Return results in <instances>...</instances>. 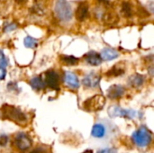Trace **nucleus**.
<instances>
[{"label":"nucleus","instance_id":"obj_1","mask_svg":"<svg viewBox=\"0 0 154 153\" xmlns=\"http://www.w3.org/2000/svg\"><path fill=\"white\" fill-rule=\"evenodd\" d=\"M116 128L111 123L106 121L98 122L94 124L91 135L98 140H109L116 135Z\"/></svg>","mask_w":154,"mask_h":153},{"label":"nucleus","instance_id":"obj_2","mask_svg":"<svg viewBox=\"0 0 154 153\" xmlns=\"http://www.w3.org/2000/svg\"><path fill=\"white\" fill-rule=\"evenodd\" d=\"M2 115L5 119L13 121L20 125H24L27 123V117L24 113L14 106L4 105L2 107Z\"/></svg>","mask_w":154,"mask_h":153},{"label":"nucleus","instance_id":"obj_3","mask_svg":"<svg viewBox=\"0 0 154 153\" xmlns=\"http://www.w3.org/2000/svg\"><path fill=\"white\" fill-rule=\"evenodd\" d=\"M132 140L139 148H145L152 142V133L145 126H142L133 133Z\"/></svg>","mask_w":154,"mask_h":153},{"label":"nucleus","instance_id":"obj_4","mask_svg":"<svg viewBox=\"0 0 154 153\" xmlns=\"http://www.w3.org/2000/svg\"><path fill=\"white\" fill-rule=\"evenodd\" d=\"M55 13L58 18L63 22H68L72 18V9L67 0H58L55 5Z\"/></svg>","mask_w":154,"mask_h":153},{"label":"nucleus","instance_id":"obj_5","mask_svg":"<svg viewBox=\"0 0 154 153\" xmlns=\"http://www.w3.org/2000/svg\"><path fill=\"white\" fill-rule=\"evenodd\" d=\"M106 104V98L101 95H96L85 101L83 106L88 112H96L101 110Z\"/></svg>","mask_w":154,"mask_h":153},{"label":"nucleus","instance_id":"obj_6","mask_svg":"<svg viewBox=\"0 0 154 153\" xmlns=\"http://www.w3.org/2000/svg\"><path fill=\"white\" fill-rule=\"evenodd\" d=\"M108 115L111 117H125L128 119H132L136 117V112L134 110L123 109L120 106H113L108 109Z\"/></svg>","mask_w":154,"mask_h":153},{"label":"nucleus","instance_id":"obj_7","mask_svg":"<svg viewBox=\"0 0 154 153\" xmlns=\"http://www.w3.org/2000/svg\"><path fill=\"white\" fill-rule=\"evenodd\" d=\"M14 144L20 151H25L32 147V142L27 134L20 133L14 137Z\"/></svg>","mask_w":154,"mask_h":153},{"label":"nucleus","instance_id":"obj_8","mask_svg":"<svg viewBox=\"0 0 154 153\" xmlns=\"http://www.w3.org/2000/svg\"><path fill=\"white\" fill-rule=\"evenodd\" d=\"M45 83L46 85L52 88L57 89L59 87V76L53 70H49L45 74Z\"/></svg>","mask_w":154,"mask_h":153},{"label":"nucleus","instance_id":"obj_9","mask_svg":"<svg viewBox=\"0 0 154 153\" xmlns=\"http://www.w3.org/2000/svg\"><path fill=\"white\" fill-rule=\"evenodd\" d=\"M100 81V77L97 74H89L88 76H86L83 79V85L87 87H90V88H95L98 86Z\"/></svg>","mask_w":154,"mask_h":153},{"label":"nucleus","instance_id":"obj_10","mask_svg":"<svg viewBox=\"0 0 154 153\" xmlns=\"http://www.w3.org/2000/svg\"><path fill=\"white\" fill-rule=\"evenodd\" d=\"M125 93L124 87L120 85H114L110 87L107 90V96L111 99H117L121 97Z\"/></svg>","mask_w":154,"mask_h":153},{"label":"nucleus","instance_id":"obj_11","mask_svg":"<svg viewBox=\"0 0 154 153\" xmlns=\"http://www.w3.org/2000/svg\"><path fill=\"white\" fill-rule=\"evenodd\" d=\"M65 83L72 88H78L79 87V80L78 77L72 72H65L64 74Z\"/></svg>","mask_w":154,"mask_h":153},{"label":"nucleus","instance_id":"obj_12","mask_svg":"<svg viewBox=\"0 0 154 153\" xmlns=\"http://www.w3.org/2000/svg\"><path fill=\"white\" fill-rule=\"evenodd\" d=\"M85 60L88 64H90L92 66H98L101 64V62L103 60L101 56L95 51H90V52L87 53L85 55Z\"/></svg>","mask_w":154,"mask_h":153},{"label":"nucleus","instance_id":"obj_13","mask_svg":"<svg viewBox=\"0 0 154 153\" xmlns=\"http://www.w3.org/2000/svg\"><path fill=\"white\" fill-rule=\"evenodd\" d=\"M88 14V6L87 4L82 3L78 6V9L76 11V18L79 21H83L86 19Z\"/></svg>","mask_w":154,"mask_h":153},{"label":"nucleus","instance_id":"obj_14","mask_svg":"<svg viewBox=\"0 0 154 153\" xmlns=\"http://www.w3.org/2000/svg\"><path fill=\"white\" fill-rule=\"evenodd\" d=\"M118 52L111 48H106L101 51V58L104 60H112L118 57Z\"/></svg>","mask_w":154,"mask_h":153},{"label":"nucleus","instance_id":"obj_15","mask_svg":"<svg viewBox=\"0 0 154 153\" xmlns=\"http://www.w3.org/2000/svg\"><path fill=\"white\" fill-rule=\"evenodd\" d=\"M143 81H144V78L142 75H139V74H136V75H134L132 76L130 78H129V83L131 86L134 87H141L143 84Z\"/></svg>","mask_w":154,"mask_h":153},{"label":"nucleus","instance_id":"obj_16","mask_svg":"<svg viewBox=\"0 0 154 153\" xmlns=\"http://www.w3.org/2000/svg\"><path fill=\"white\" fill-rule=\"evenodd\" d=\"M30 85L32 88H34L36 90H41V89L44 88V86H45L44 82L39 77H35V78H32L30 81Z\"/></svg>","mask_w":154,"mask_h":153},{"label":"nucleus","instance_id":"obj_17","mask_svg":"<svg viewBox=\"0 0 154 153\" xmlns=\"http://www.w3.org/2000/svg\"><path fill=\"white\" fill-rule=\"evenodd\" d=\"M125 72V69L123 68L118 67V65H116L111 70H109L107 72V76H111V77H116V76H120L123 75Z\"/></svg>","mask_w":154,"mask_h":153},{"label":"nucleus","instance_id":"obj_18","mask_svg":"<svg viewBox=\"0 0 154 153\" xmlns=\"http://www.w3.org/2000/svg\"><path fill=\"white\" fill-rule=\"evenodd\" d=\"M122 12L125 17H131L132 15V6L128 2H124L122 5Z\"/></svg>","mask_w":154,"mask_h":153},{"label":"nucleus","instance_id":"obj_19","mask_svg":"<svg viewBox=\"0 0 154 153\" xmlns=\"http://www.w3.org/2000/svg\"><path fill=\"white\" fill-rule=\"evenodd\" d=\"M60 59L67 65H75L79 62V60L73 56H61Z\"/></svg>","mask_w":154,"mask_h":153},{"label":"nucleus","instance_id":"obj_20","mask_svg":"<svg viewBox=\"0 0 154 153\" xmlns=\"http://www.w3.org/2000/svg\"><path fill=\"white\" fill-rule=\"evenodd\" d=\"M23 44L27 48H34L37 45V42L33 38H32L30 36H27L23 40Z\"/></svg>","mask_w":154,"mask_h":153},{"label":"nucleus","instance_id":"obj_21","mask_svg":"<svg viewBox=\"0 0 154 153\" xmlns=\"http://www.w3.org/2000/svg\"><path fill=\"white\" fill-rule=\"evenodd\" d=\"M9 142V138L5 134H1L0 135V147L5 146Z\"/></svg>","mask_w":154,"mask_h":153},{"label":"nucleus","instance_id":"obj_22","mask_svg":"<svg viewBox=\"0 0 154 153\" xmlns=\"http://www.w3.org/2000/svg\"><path fill=\"white\" fill-rule=\"evenodd\" d=\"M7 65V60L5 56V54L3 53V51L0 50V67L5 68Z\"/></svg>","mask_w":154,"mask_h":153},{"label":"nucleus","instance_id":"obj_23","mask_svg":"<svg viewBox=\"0 0 154 153\" xmlns=\"http://www.w3.org/2000/svg\"><path fill=\"white\" fill-rule=\"evenodd\" d=\"M116 150L114 149V148H107V149H103V150H100L98 151L97 153H116Z\"/></svg>","mask_w":154,"mask_h":153},{"label":"nucleus","instance_id":"obj_24","mask_svg":"<svg viewBox=\"0 0 154 153\" xmlns=\"http://www.w3.org/2000/svg\"><path fill=\"white\" fill-rule=\"evenodd\" d=\"M30 153H47V151L44 148L38 147V148H35L34 150H32Z\"/></svg>","mask_w":154,"mask_h":153},{"label":"nucleus","instance_id":"obj_25","mask_svg":"<svg viewBox=\"0 0 154 153\" xmlns=\"http://www.w3.org/2000/svg\"><path fill=\"white\" fill-rule=\"evenodd\" d=\"M15 28H16V25H15V24H14V23H11V24L7 25L6 27H5L4 31H5V32H11V31L14 30Z\"/></svg>","mask_w":154,"mask_h":153},{"label":"nucleus","instance_id":"obj_26","mask_svg":"<svg viewBox=\"0 0 154 153\" xmlns=\"http://www.w3.org/2000/svg\"><path fill=\"white\" fill-rule=\"evenodd\" d=\"M5 75H6V71H5V68L0 67V80L4 79L5 78Z\"/></svg>","mask_w":154,"mask_h":153},{"label":"nucleus","instance_id":"obj_27","mask_svg":"<svg viewBox=\"0 0 154 153\" xmlns=\"http://www.w3.org/2000/svg\"><path fill=\"white\" fill-rule=\"evenodd\" d=\"M99 3H101V4H105V5H107V4H109V0H97Z\"/></svg>","mask_w":154,"mask_h":153},{"label":"nucleus","instance_id":"obj_28","mask_svg":"<svg viewBox=\"0 0 154 153\" xmlns=\"http://www.w3.org/2000/svg\"><path fill=\"white\" fill-rule=\"evenodd\" d=\"M26 0H15V2H17V3H19V4H22V3H24Z\"/></svg>","mask_w":154,"mask_h":153},{"label":"nucleus","instance_id":"obj_29","mask_svg":"<svg viewBox=\"0 0 154 153\" xmlns=\"http://www.w3.org/2000/svg\"><path fill=\"white\" fill-rule=\"evenodd\" d=\"M83 153H93L92 151H89V150H87V151H85Z\"/></svg>","mask_w":154,"mask_h":153},{"label":"nucleus","instance_id":"obj_30","mask_svg":"<svg viewBox=\"0 0 154 153\" xmlns=\"http://www.w3.org/2000/svg\"><path fill=\"white\" fill-rule=\"evenodd\" d=\"M2 116V113H1V111H0V117Z\"/></svg>","mask_w":154,"mask_h":153}]
</instances>
